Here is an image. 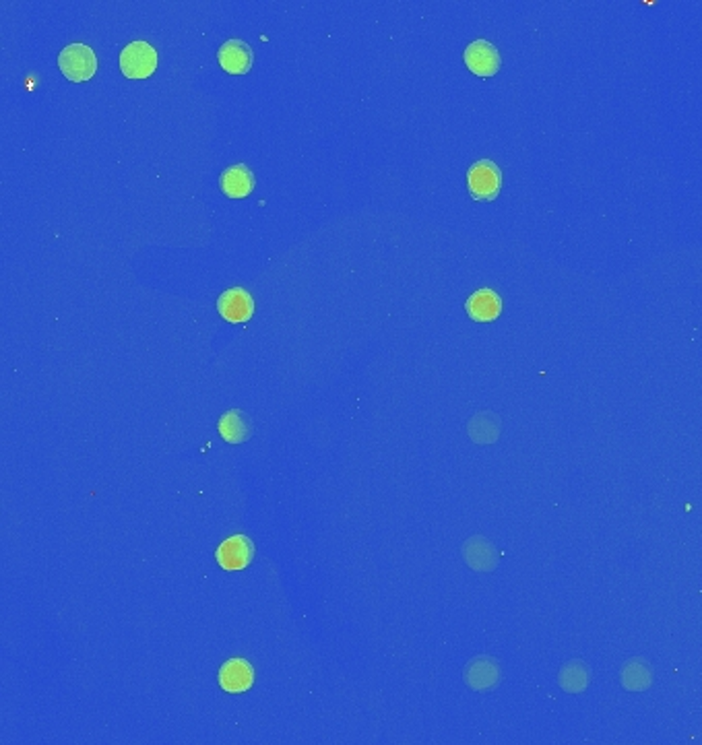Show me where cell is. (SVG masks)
Segmentation results:
<instances>
[{
	"mask_svg": "<svg viewBox=\"0 0 702 745\" xmlns=\"http://www.w3.org/2000/svg\"><path fill=\"white\" fill-rule=\"evenodd\" d=\"M158 68V52L143 40L131 41L120 52V70L129 79H147Z\"/></svg>",
	"mask_w": 702,
	"mask_h": 745,
	"instance_id": "1",
	"label": "cell"
},
{
	"mask_svg": "<svg viewBox=\"0 0 702 745\" xmlns=\"http://www.w3.org/2000/svg\"><path fill=\"white\" fill-rule=\"evenodd\" d=\"M467 186L475 201H494L502 188V172L490 159H479L467 172Z\"/></svg>",
	"mask_w": 702,
	"mask_h": 745,
	"instance_id": "2",
	"label": "cell"
},
{
	"mask_svg": "<svg viewBox=\"0 0 702 745\" xmlns=\"http://www.w3.org/2000/svg\"><path fill=\"white\" fill-rule=\"evenodd\" d=\"M59 67L68 81L81 83L96 75L97 59L94 50L85 44H70L59 56Z\"/></svg>",
	"mask_w": 702,
	"mask_h": 745,
	"instance_id": "3",
	"label": "cell"
},
{
	"mask_svg": "<svg viewBox=\"0 0 702 745\" xmlns=\"http://www.w3.org/2000/svg\"><path fill=\"white\" fill-rule=\"evenodd\" d=\"M217 564L228 572H238L252 562L254 545L246 535H232L215 551Z\"/></svg>",
	"mask_w": 702,
	"mask_h": 745,
	"instance_id": "4",
	"label": "cell"
},
{
	"mask_svg": "<svg viewBox=\"0 0 702 745\" xmlns=\"http://www.w3.org/2000/svg\"><path fill=\"white\" fill-rule=\"evenodd\" d=\"M463 60L467 68L478 77H494L502 65L500 52L486 40L471 41V44L465 48Z\"/></svg>",
	"mask_w": 702,
	"mask_h": 745,
	"instance_id": "5",
	"label": "cell"
},
{
	"mask_svg": "<svg viewBox=\"0 0 702 745\" xmlns=\"http://www.w3.org/2000/svg\"><path fill=\"white\" fill-rule=\"evenodd\" d=\"M217 310L225 321L240 324L251 321L254 314V300L252 295L242 287H232L223 292L217 300Z\"/></svg>",
	"mask_w": 702,
	"mask_h": 745,
	"instance_id": "6",
	"label": "cell"
},
{
	"mask_svg": "<svg viewBox=\"0 0 702 745\" xmlns=\"http://www.w3.org/2000/svg\"><path fill=\"white\" fill-rule=\"evenodd\" d=\"M463 559L475 572H494L500 562V553L486 537H471L463 545Z\"/></svg>",
	"mask_w": 702,
	"mask_h": 745,
	"instance_id": "7",
	"label": "cell"
},
{
	"mask_svg": "<svg viewBox=\"0 0 702 745\" xmlns=\"http://www.w3.org/2000/svg\"><path fill=\"white\" fill-rule=\"evenodd\" d=\"M254 684V669L244 659H230L219 669V686L228 694L248 692Z\"/></svg>",
	"mask_w": 702,
	"mask_h": 745,
	"instance_id": "8",
	"label": "cell"
},
{
	"mask_svg": "<svg viewBox=\"0 0 702 745\" xmlns=\"http://www.w3.org/2000/svg\"><path fill=\"white\" fill-rule=\"evenodd\" d=\"M500 681V665L494 661L492 657H475L473 661L465 667V684L471 690H492Z\"/></svg>",
	"mask_w": 702,
	"mask_h": 745,
	"instance_id": "9",
	"label": "cell"
},
{
	"mask_svg": "<svg viewBox=\"0 0 702 745\" xmlns=\"http://www.w3.org/2000/svg\"><path fill=\"white\" fill-rule=\"evenodd\" d=\"M217 60H219V65H222V68L228 70V73L244 75L252 67L254 54L246 41L228 40L222 48H219Z\"/></svg>",
	"mask_w": 702,
	"mask_h": 745,
	"instance_id": "10",
	"label": "cell"
},
{
	"mask_svg": "<svg viewBox=\"0 0 702 745\" xmlns=\"http://www.w3.org/2000/svg\"><path fill=\"white\" fill-rule=\"evenodd\" d=\"M467 314L478 323H492L500 316L502 300L492 289H478L470 300L465 302Z\"/></svg>",
	"mask_w": 702,
	"mask_h": 745,
	"instance_id": "11",
	"label": "cell"
},
{
	"mask_svg": "<svg viewBox=\"0 0 702 745\" xmlns=\"http://www.w3.org/2000/svg\"><path fill=\"white\" fill-rule=\"evenodd\" d=\"M222 190L225 196L230 198H244L254 190V174L248 169L244 163H236V166H230L223 169L222 174Z\"/></svg>",
	"mask_w": 702,
	"mask_h": 745,
	"instance_id": "12",
	"label": "cell"
},
{
	"mask_svg": "<svg viewBox=\"0 0 702 745\" xmlns=\"http://www.w3.org/2000/svg\"><path fill=\"white\" fill-rule=\"evenodd\" d=\"M217 430L225 442L230 444H242L251 436V422L246 420V415L240 409H232L228 413L219 417Z\"/></svg>",
	"mask_w": 702,
	"mask_h": 745,
	"instance_id": "13",
	"label": "cell"
},
{
	"mask_svg": "<svg viewBox=\"0 0 702 745\" xmlns=\"http://www.w3.org/2000/svg\"><path fill=\"white\" fill-rule=\"evenodd\" d=\"M588 679H591V671H588V667L583 661H570L560 669L558 684L564 692L579 694V692L587 690Z\"/></svg>",
	"mask_w": 702,
	"mask_h": 745,
	"instance_id": "14",
	"label": "cell"
},
{
	"mask_svg": "<svg viewBox=\"0 0 702 745\" xmlns=\"http://www.w3.org/2000/svg\"><path fill=\"white\" fill-rule=\"evenodd\" d=\"M653 684V671L651 667L643 661V659H634L628 661L622 669V686L630 692H643Z\"/></svg>",
	"mask_w": 702,
	"mask_h": 745,
	"instance_id": "15",
	"label": "cell"
},
{
	"mask_svg": "<svg viewBox=\"0 0 702 745\" xmlns=\"http://www.w3.org/2000/svg\"><path fill=\"white\" fill-rule=\"evenodd\" d=\"M467 430H470L473 442L490 444L496 442V438L500 434V420L494 413H490V411H486V413L475 415Z\"/></svg>",
	"mask_w": 702,
	"mask_h": 745,
	"instance_id": "16",
	"label": "cell"
}]
</instances>
